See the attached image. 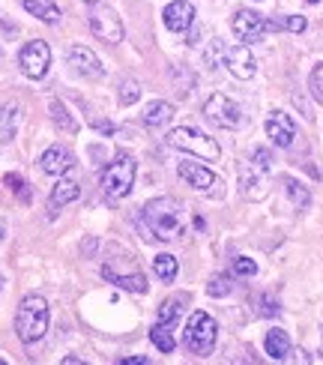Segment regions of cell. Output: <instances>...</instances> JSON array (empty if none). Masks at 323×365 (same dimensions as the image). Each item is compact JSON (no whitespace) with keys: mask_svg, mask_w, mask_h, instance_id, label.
Segmentation results:
<instances>
[{"mask_svg":"<svg viewBox=\"0 0 323 365\" xmlns=\"http://www.w3.org/2000/svg\"><path fill=\"white\" fill-rule=\"evenodd\" d=\"M215 336H219V327H215L212 317L207 312H195L186 329H183V344L195 356H210L215 347Z\"/></svg>","mask_w":323,"mask_h":365,"instance_id":"4","label":"cell"},{"mask_svg":"<svg viewBox=\"0 0 323 365\" xmlns=\"http://www.w3.org/2000/svg\"><path fill=\"white\" fill-rule=\"evenodd\" d=\"M39 168L45 174H51V177H60V174H66V171L75 168V156L69 153L66 147H48L39 156Z\"/></svg>","mask_w":323,"mask_h":365,"instance_id":"16","label":"cell"},{"mask_svg":"<svg viewBox=\"0 0 323 365\" xmlns=\"http://www.w3.org/2000/svg\"><path fill=\"white\" fill-rule=\"evenodd\" d=\"M264 347L272 359H287L290 356V336L284 329H270L267 339H264Z\"/></svg>","mask_w":323,"mask_h":365,"instance_id":"19","label":"cell"},{"mask_svg":"<svg viewBox=\"0 0 323 365\" xmlns=\"http://www.w3.org/2000/svg\"><path fill=\"white\" fill-rule=\"evenodd\" d=\"M282 182H284V192H287L290 201H294L297 210H305V207L312 204V192H309V186H302V182L294 180V177H284Z\"/></svg>","mask_w":323,"mask_h":365,"instance_id":"22","label":"cell"},{"mask_svg":"<svg viewBox=\"0 0 323 365\" xmlns=\"http://www.w3.org/2000/svg\"><path fill=\"white\" fill-rule=\"evenodd\" d=\"M150 341L159 347L162 354H174V347H177V341H174V336H171V324H156L150 329Z\"/></svg>","mask_w":323,"mask_h":365,"instance_id":"24","label":"cell"},{"mask_svg":"<svg viewBox=\"0 0 323 365\" xmlns=\"http://www.w3.org/2000/svg\"><path fill=\"white\" fill-rule=\"evenodd\" d=\"M138 99H141V87H138V81H123V87H120V102H123V105H135Z\"/></svg>","mask_w":323,"mask_h":365,"instance_id":"30","label":"cell"},{"mask_svg":"<svg viewBox=\"0 0 323 365\" xmlns=\"http://www.w3.org/2000/svg\"><path fill=\"white\" fill-rule=\"evenodd\" d=\"M180 302H183V297H171V299H165V302H162V306H159V321H162V324H171V327L177 324L180 309H183Z\"/></svg>","mask_w":323,"mask_h":365,"instance_id":"27","label":"cell"},{"mask_svg":"<svg viewBox=\"0 0 323 365\" xmlns=\"http://www.w3.org/2000/svg\"><path fill=\"white\" fill-rule=\"evenodd\" d=\"M309 4H317V0H309Z\"/></svg>","mask_w":323,"mask_h":365,"instance_id":"39","label":"cell"},{"mask_svg":"<svg viewBox=\"0 0 323 365\" xmlns=\"http://www.w3.org/2000/svg\"><path fill=\"white\" fill-rule=\"evenodd\" d=\"M309 87H312V96L323 105V63H317V66H314L312 78H309Z\"/></svg>","mask_w":323,"mask_h":365,"instance_id":"32","label":"cell"},{"mask_svg":"<svg viewBox=\"0 0 323 365\" xmlns=\"http://www.w3.org/2000/svg\"><path fill=\"white\" fill-rule=\"evenodd\" d=\"M222 63L227 66V72L240 81H249L255 78L257 63H255V54L249 51V45H222Z\"/></svg>","mask_w":323,"mask_h":365,"instance_id":"10","label":"cell"},{"mask_svg":"<svg viewBox=\"0 0 323 365\" xmlns=\"http://www.w3.org/2000/svg\"><path fill=\"white\" fill-rule=\"evenodd\" d=\"M174 120V105L171 102H162V99H156V102H150L147 105V111H144V126H150V129H162V126H168Z\"/></svg>","mask_w":323,"mask_h":365,"instance_id":"18","label":"cell"},{"mask_svg":"<svg viewBox=\"0 0 323 365\" xmlns=\"http://www.w3.org/2000/svg\"><path fill=\"white\" fill-rule=\"evenodd\" d=\"M19 66L21 72L27 75V78H45V72H48L51 66V48H48V42H42V39H30L24 48L19 51Z\"/></svg>","mask_w":323,"mask_h":365,"instance_id":"7","label":"cell"},{"mask_svg":"<svg viewBox=\"0 0 323 365\" xmlns=\"http://www.w3.org/2000/svg\"><path fill=\"white\" fill-rule=\"evenodd\" d=\"M102 272H105L108 282H114L117 287H123V291H129V294H147V287H150L141 269H135V272H117L111 267H105Z\"/></svg>","mask_w":323,"mask_h":365,"instance_id":"17","label":"cell"},{"mask_svg":"<svg viewBox=\"0 0 323 365\" xmlns=\"http://www.w3.org/2000/svg\"><path fill=\"white\" fill-rule=\"evenodd\" d=\"M4 182H6V186H9L12 192H19V195H21V201H24V204L30 201V192H27V182H24L21 177H15V174H6V177H4Z\"/></svg>","mask_w":323,"mask_h":365,"instance_id":"33","label":"cell"},{"mask_svg":"<svg viewBox=\"0 0 323 365\" xmlns=\"http://www.w3.org/2000/svg\"><path fill=\"white\" fill-rule=\"evenodd\" d=\"M123 365H147L144 356H132V359H123Z\"/></svg>","mask_w":323,"mask_h":365,"instance_id":"36","label":"cell"},{"mask_svg":"<svg viewBox=\"0 0 323 365\" xmlns=\"http://www.w3.org/2000/svg\"><path fill=\"white\" fill-rule=\"evenodd\" d=\"M87 4H99V0H87Z\"/></svg>","mask_w":323,"mask_h":365,"instance_id":"38","label":"cell"},{"mask_svg":"<svg viewBox=\"0 0 323 365\" xmlns=\"http://www.w3.org/2000/svg\"><path fill=\"white\" fill-rule=\"evenodd\" d=\"M153 272H156L162 282H174L177 272H180L177 257H174V255H159V257H153Z\"/></svg>","mask_w":323,"mask_h":365,"instance_id":"26","label":"cell"},{"mask_svg":"<svg viewBox=\"0 0 323 365\" xmlns=\"http://www.w3.org/2000/svg\"><path fill=\"white\" fill-rule=\"evenodd\" d=\"M290 30V34H302L305 30V19L302 15H287V19H282V21H272V30Z\"/></svg>","mask_w":323,"mask_h":365,"instance_id":"29","label":"cell"},{"mask_svg":"<svg viewBox=\"0 0 323 365\" xmlns=\"http://www.w3.org/2000/svg\"><path fill=\"white\" fill-rule=\"evenodd\" d=\"M230 291H234V282H230V276H212L210 279V284H207V294L210 297H227Z\"/></svg>","mask_w":323,"mask_h":365,"instance_id":"28","label":"cell"},{"mask_svg":"<svg viewBox=\"0 0 323 365\" xmlns=\"http://www.w3.org/2000/svg\"><path fill=\"white\" fill-rule=\"evenodd\" d=\"M15 332L24 344H36L48 332V302L39 294H27L15 314Z\"/></svg>","mask_w":323,"mask_h":365,"instance_id":"2","label":"cell"},{"mask_svg":"<svg viewBox=\"0 0 323 365\" xmlns=\"http://www.w3.org/2000/svg\"><path fill=\"white\" fill-rule=\"evenodd\" d=\"M264 129H267V138H272L275 147H290V144H294V138H297L294 120H290L284 111H270Z\"/></svg>","mask_w":323,"mask_h":365,"instance_id":"14","label":"cell"},{"mask_svg":"<svg viewBox=\"0 0 323 365\" xmlns=\"http://www.w3.org/2000/svg\"><path fill=\"white\" fill-rule=\"evenodd\" d=\"M230 27H234V36L242 39V42H255L267 34V30H272V21H267L260 12L255 9H237L234 19H230Z\"/></svg>","mask_w":323,"mask_h":365,"instance_id":"11","label":"cell"},{"mask_svg":"<svg viewBox=\"0 0 323 365\" xmlns=\"http://www.w3.org/2000/svg\"><path fill=\"white\" fill-rule=\"evenodd\" d=\"M93 129H99L105 135H114V123H105V120H93Z\"/></svg>","mask_w":323,"mask_h":365,"instance_id":"35","label":"cell"},{"mask_svg":"<svg viewBox=\"0 0 323 365\" xmlns=\"http://www.w3.org/2000/svg\"><path fill=\"white\" fill-rule=\"evenodd\" d=\"M66 60H69V66L81 75V78H90V81H99L105 78V66H102V60L87 48V45H72V48L66 51Z\"/></svg>","mask_w":323,"mask_h":365,"instance_id":"12","label":"cell"},{"mask_svg":"<svg viewBox=\"0 0 323 365\" xmlns=\"http://www.w3.org/2000/svg\"><path fill=\"white\" fill-rule=\"evenodd\" d=\"M87 24L102 42H108V45L123 42V21H120V15L114 12V6H99L96 4L87 15Z\"/></svg>","mask_w":323,"mask_h":365,"instance_id":"8","label":"cell"},{"mask_svg":"<svg viewBox=\"0 0 323 365\" xmlns=\"http://www.w3.org/2000/svg\"><path fill=\"white\" fill-rule=\"evenodd\" d=\"M19 129V105H4L0 108V144H9Z\"/></svg>","mask_w":323,"mask_h":365,"instance_id":"21","label":"cell"},{"mask_svg":"<svg viewBox=\"0 0 323 365\" xmlns=\"http://www.w3.org/2000/svg\"><path fill=\"white\" fill-rule=\"evenodd\" d=\"M282 309H279V302H275V297L264 294V297H257V314H264V317H275Z\"/></svg>","mask_w":323,"mask_h":365,"instance_id":"31","label":"cell"},{"mask_svg":"<svg viewBox=\"0 0 323 365\" xmlns=\"http://www.w3.org/2000/svg\"><path fill=\"white\" fill-rule=\"evenodd\" d=\"M162 19H165V27L171 30V34H186V30L192 27V21H195V6L189 4V0H174V4L165 6Z\"/></svg>","mask_w":323,"mask_h":365,"instance_id":"15","label":"cell"},{"mask_svg":"<svg viewBox=\"0 0 323 365\" xmlns=\"http://www.w3.org/2000/svg\"><path fill=\"white\" fill-rule=\"evenodd\" d=\"M135 174H138V165L129 153H114V159L108 162V168L102 171V192L108 197H126L135 186Z\"/></svg>","mask_w":323,"mask_h":365,"instance_id":"3","label":"cell"},{"mask_svg":"<svg viewBox=\"0 0 323 365\" xmlns=\"http://www.w3.org/2000/svg\"><path fill=\"white\" fill-rule=\"evenodd\" d=\"M4 240H6V222L0 219V242H4Z\"/></svg>","mask_w":323,"mask_h":365,"instance_id":"37","label":"cell"},{"mask_svg":"<svg viewBox=\"0 0 323 365\" xmlns=\"http://www.w3.org/2000/svg\"><path fill=\"white\" fill-rule=\"evenodd\" d=\"M257 272V264L252 257H237L234 261V276H255Z\"/></svg>","mask_w":323,"mask_h":365,"instance_id":"34","label":"cell"},{"mask_svg":"<svg viewBox=\"0 0 323 365\" xmlns=\"http://www.w3.org/2000/svg\"><path fill=\"white\" fill-rule=\"evenodd\" d=\"M144 225L150 231V240H180L186 234V210L177 197H153L144 207Z\"/></svg>","mask_w":323,"mask_h":365,"instance_id":"1","label":"cell"},{"mask_svg":"<svg viewBox=\"0 0 323 365\" xmlns=\"http://www.w3.org/2000/svg\"><path fill=\"white\" fill-rule=\"evenodd\" d=\"M81 195V189H78V182L75 180H60L57 186H54V192H51V204L54 207H63V204H72L75 197Z\"/></svg>","mask_w":323,"mask_h":365,"instance_id":"23","label":"cell"},{"mask_svg":"<svg viewBox=\"0 0 323 365\" xmlns=\"http://www.w3.org/2000/svg\"><path fill=\"white\" fill-rule=\"evenodd\" d=\"M168 144H171L174 150H183V153H192L198 159H207V162H215L222 156L219 144H215L210 135L198 132L192 126H180V129H171L168 132Z\"/></svg>","mask_w":323,"mask_h":365,"instance_id":"5","label":"cell"},{"mask_svg":"<svg viewBox=\"0 0 323 365\" xmlns=\"http://www.w3.org/2000/svg\"><path fill=\"white\" fill-rule=\"evenodd\" d=\"M240 192L249 201H260L267 195V168H260L257 162L240 165Z\"/></svg>","mask_w":323,"mask_h":365,"instance_id":"13","label":"cell"},{"mask_svg":"<svg viewBox=\"0 0 323 365\" xmlns=\"http://www.w3.org/2000/svg\"><path fill=\"white\" fill-rule=\"evenodd\" d=\"M21 6L36 15V19H42L45 24H57L60 21V9L51 4V0H21Z\"/></svg>","mask_w":323,"mask_h":365,"instance_id":"20","label":"cell"},{"mask_svg":"<svg viewBox=\"0 0 323 365\" xmlns=\"http://www.w3.org/2000/svg\"><path fill=\"white\" fill-rule=\"evenodd\" d=\"M177 171H180V177L186 180L195 192H204V195H212V197H222L225 195L222 177H215L210 168H204L201 162H180Z\"/></svg>","mask_w":323,"mask_h":365,"instance_id":"9","label":"cell"},{"mask_svg":"<svg viewBox=\"0 0 323 365\" xmlns=\"http://www.w3.org/2000/svg\"><path fill=\"white\" fill-rule=\"evenodd\" d=\"M51 120L57 123V129H60V132H69V135L78 132V123L72 120V114L66 111V105L60 102V99H51Z\"/></svg>","mask_w":323,"mask_h":365,"instance_id":"25","label":"cell"},{"mask_svg":"<svg viewBox=\"0 0 323 365\" xmlns=\"http://www.w3.org/2000/svg\"><path fill=\"white\" fill-rule=\"evenodd\" d=\"M204 117L210 120V123L219 126V129H240L245 123L242 108L230 96H225V93H212L204 102Z\"/></svg>","mask_w":323,"mask_h":365,"instance_id":"6","label":"cell"}]
</instances>
